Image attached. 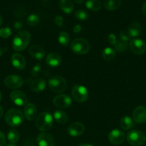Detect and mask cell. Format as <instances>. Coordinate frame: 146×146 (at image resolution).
<instances>
[{
  "label": "cell",
  "instance_id": "1",
  "mask_svg": "<svg viewBox=\"0 0 146 146\" xmlns=\"http://www.w3.org/2000/svg\"><path fill=\"white\" fill-rule=\"evenodd\" d=\"M30 41V34L27 31H20L14 36L12 47L15 51H21L25 49Z\"/></svg>",
  "mask_w": 146,
  "mask_h": 146
},
{
  "label": "cell",
  "instance_id": "2",
  "mask_svg": "<svg viewBox=\"0 0 146 146\" xmlns=\"http://www.w3.org/2000/svg\"><path fill=\"white\" fill-rule=\"evenodd\" d=\"M24 121L23 113L17 108H11L5 114V121L9 125L17 127L21 125Z\"/></svg>",
  "mask_w": 146,
  "mask_h": 146
},
{
  "label": "cell",
  "instance_id": "3",
  "mask_svg": "<svg viewBox=\"0 0 146 146\" xmlns=\"http://www.w3.org/2000/svg\"><path fill=\"white\" fill-rule=\"evenodd\" d=\"M53 124V118L50 113L43 112L37 116L35 125L37 129L40 131H47L52 128Z\"/></svg>",
  "mask_w": 146,
  "mask_h": 146
},
{
  "label": "cell",
  "instance_id": "4",
  "mask_svg": "<svg viewBox=\"0 0 146 146\" xmlns=\"http://www.w3.org/2000/svg\"><path fill=\"white\" fill-rule=\"evenodd\" d=\"M48 85L50 90L56 94H60L64 91L67 88V81L61 76H54L50 78Z\"/></svg>",
  "mask_w": 146,
  "mask_h": 146
},
{
  "label": "cell",
  "instance_id": "5",
  "mask_svg": "<svg viewBox=\"0 0 146 146\" xmlns=\"http://www.w3.org/2000/svg\"><path fill=\"white\" fill-rule=\"evenodd\" d=\"M127 140L129 144L133 146H140L145 143L146 135L138 130L130 131L127 135Z\"/></svg>",
  "mask_w": 146,
  "mask_h": 146
},
{
  "label": "cell",
  "instance_id": "6",
  "mask_svg": "<svg viewBox=\"0 0 146 146\" xmlns=\"http://www.w3.org/2000/svg\"><path fill=\"white\" fill-rule=\"evenodd\" d=\"M71 49L73 52L77 54H87L90 48V45L88 41L84 38H75L71 43Z\"/></svg>",
  "mask_w": 146,
  "mask_h": 146
},
{
  "label": "cell",
  "instance_id": "7",
  "mask_svg": "<svg viewBox=\"0 0 146 146\" xmlns=\"http://www.w3.org/2000/svg\"><path fill=\"white\" fill-rule=\"evenodd\" d=\"M72 96L73 99L78 103H83L88 98V91L82 85H75L72 89Z\"/></svg>",
  "mask_w": 146,
  "mask_h": 146
},
{
  "label": "cell",
  "instance_id": "8",
  "mask_svg": "<svg viewBox=\"0 0 146 146\" xmlns=\"http://www.w3.org/2000/svg\"><path fill=\"white\" fill-rule=\"evenodd\" d=\"M129 47L133 54L142 55L146 51V44L140 38H133L129 43Z\"/></svg>",
  "mask_w": 146,
  "mask_h": 146
},
{
  "label": "cell",
  "instance_id": "9",
  "mask_svg": "<svg viewBox=\"0 0 146 146\" xmlns=\"http://www.w3.org/2000/svg\"><path fill=\"white\" fill-rule=\"evenodd\" d=\"M72 103V98L68 95L65 94L57 96L53 99V104H54V106L62 109L68 108L69 107L71 106Z\"/></svg>",
  "mask_w": 146,
  "mask_h": 146
},
{
  "label": "cell",
  "instance_id": "10",
  "mask_svg": "<svg viewBox=\"0 0 146 146\" xmlns=\"http://www.w3.org/2000/svg\"><path fill=\"white\" fill-rule=\"evenodd\" d=\"M4 84L8 88L11 89H17L20 88L24 84V81L21 77L17 75H10L4 79Z\"/></svg>",
  "mask_w": 146,
  "mask_h": 146
},
{
  "label": "cell",
  "instance_id": "11",
  "mask_svg": "<svg viewBox=\"0 0 146 146\" xmlns=\"http://www.w3.org/2000/svg\"><path fill=\"white\" fill-rule=\"evenodd\" d=\"M10 98L12 102L18 106L27 105L28 102V98L26 94L18 90L13 91L10 94Z\"/></svg>",
  "mask_w": 146,
  "mask_h": 146
},
{
  "label": "cell",
  "instance_id": "12",
  "mask_svg": "<svg viewBox=\"0 0 146 146\" xmlns=\"http://www.w3.org/2000/svg\"><path fill=\"white\" fill-rule=\"evenodd\" d=\"M108 139L113 145H120L124 142L125 139V133L118 129H114L109 133Z\"/></svg>",
  "mask_w": 146,
  "mask_h": 146
},
{
  "label": "cell",
  "instance_id": "13",
  "mask_svg": "<svg viewBox=\"0 0 146 146\" xmlns=\"http://www.w3.org/2000/svg\"><path fill=\"white\" fill-rule=\"evenodd\" d=\"M39 146H55V141L52 135L47 133H42L37 137Z\"/></svg>",
  "mask_w": 146,
  "mask_h": 146
},
{
  "label": "cell",
  "instance_id": "14",
  "mask_svg": "<svg viewBox=\"0 0 146 146\" xmlns=\"http://www.w3.org/2000/svg\"><path fill=\"white\" fill-rule=\"evenodd\" d=\"M85 131V127L81 123H74L67 128V133L72 137H77L81 135Z\"/></svg>",
  "mask_w": 146,
  "mask_h": 146
},
{
  "label": "cell",
  "instance_id": "15",
  "mask_svg": "<svg viewBox=\"0 0 146 146\" xmlns=\"http://www.w3.org/2000/svg\"><path fill=\"white\" fill-rule=\"evenodd\" d=\"M28 83L31 91L34 92H42L46 88V81L43 78H37L34 80L29 78Z\"/></svg>",
  "mask_w": 146,
  "mask_h": 146
},
{
  "label": "cell",
  "instance_id": "16",
  "mask_svg": "<svg viewBox=\"0 0 146 146\" xmlns=\"http://www.w3.org/2000/svg\"><path fill=\"white\" fill-rule=\"evenodd\" d=\"M134 121L137 123H143L146 121V108L144 106H137L133 113Z\"/></svg>",
  "mask_w": 146,
  "mask_h": 146
},
{
  "label": "cell",
  "instance_id": "17",
  "mask_svg": "<svg viewBox=\"0 0 146 146\" xmlns=\"http://www.w3.org/2000/svg\"><path fill=\"white\" fill-rule=\"evenodd\" d=\"M62 60L61 56L59 55L57 53L53 52L50 53L48 54L46 58V62H47V65L52 68H56V67L60 66L62 64Z\"/></svg>",
  "mask_w": 146,
  "mask_h": 146
},
{
  "label": "cell",
  "instance_id": "18",
  "mask_svg": "<svg viewBox=\"0 0 146 146\" xmlns=\"http://www.w3.org/2000/svg\"><path fill=\"white\" fill-rule=\"evenodd\" d=\"M11 60L13 66L17 68V69L22 70L25 67V59H24L23 56L21 55V54H18V53H15V54H14L11 56Z\"/></svg>",
  "mask_w": 146,
  "mask_h": 146
},
{
  "label": "cell",
  "instance_id": "19",
  "mask_svg": "<svg viewBox=\"0 0 146 146\" xmlns=\"http://www.w3.org/2000/svg\"><path fill=\"white\" fill-rule=\"evenodd\" d=\"M29 54L33 58H36L37 60H41L45 56V51L44 48L40 45H35L31 46L29 48Z\"/></svg>",
  "mask_w": 146,
  "mask_h": 146
},
{
  "label": "cell",
  "instance_id": "20",
  "mask_svg": "<svg viewBox=\"0 0 146 146\" xmlns=\"http://www.w3.org/2000/svg\"><path fill=\"white\" fill-rule=\"evenodd\" d=\"M24 117L28 121H32L36 118L37 109L33 104H27L24 109Z\"/></svg>",
  "mask_w": 146,
  "mask_h": 146
},
{
  "label": "cell",
  "instance_id": "21",
  "mask_svg": "<svg viewBox=\"0 0 146 146\" xmlns=\"http://www.w3.org/2000/svg\"><path fill=\"white\" fill-rule=\"evenodd\" d=\"M121 0H103V5L109 11H115L121 6Z\"/></svg>",
  "mask_w": 146,
  "mask_h": 146
},
{
  "label": "cell",
  "instance_id": "22",
  "mask_svg": "<svg viewBox=\"0 0 146 146\" xmlns=\"http://www.w3.org/2000/svg\"><path fill=\"white\" fill-rule=\"evenodd\" d=\"M59 6L60 9L66 14H70L74 9V4L71 0H60Z\"/></svg>",
  "mask_w": 146,
  "mask_h": 146
},
{
  "label": "cell",
  "instance_id": "23",
  "mask_svg": "<svg viewBox=\"0 0 146 146\" xmlns=\"http://www.w3.org/2000/svg\"><path fill=\"white\" fill-rule=\"evenodd\" d=\"M142 31V27L139 23L137 22H133L130 24L128 27V31L130 36L131 37H136L138 36L140 34Z\"/></svg>",
  "mask_w": 146,
  "mask_h": 146
},
{
  "label": "cell",
  "instance_id": "24",
  "mask_svg": "<svg viewBox=\"0 0 146 146\" xmlns=\"http://www.w3.org/2000/svg\"><path fill=\"white\" fill-rule=\"evenodd\" d=\"M54 118L60 124H64L68 121V115L62 111H54Z\"/></svg>",
  "mask_w": 146,
  "mask_h": 146
},
{
  "label": "cell",
  "instance_id": "25",
  "mask_svg": "<svg viewBox=\"0 0 146 146\" xmlns=\"http://www.w3.org/2000/svg\"><path fill=\"white\" fill-rule=\"evenodd\" d=\"M133 125H134V123H133V119L127 115L123 116L120 120V126L125 131L130 129L133 126Z\"/></svg>",
  "mask_w": 146,
  "mask_h": 146
},
{
  "label": "cell",
  "instance_id": "26",
  "mask_svg": "<svg viewBox=\"0 0 146 146\" xmlns=\"http://www.w3.org/2000/svg\"><path fill=\"white\" fill-rule=\"evenodd\" d=\"M86 7L92 11H97L101 9L102 4L100 0H87L86 1Z\"/></svg>",
  "mask_w": 146,
  "mask_h": 146
},
{
  "label": "cell",
  "instance_id": "27",
  "mask_svg": "<svg viewBox=\"0 0 146 146\" xmlns=\"http://www.w3.org/2000/svg\"><path fill=\"white\" fill-rule=\"evenodd\" d=\"M102 56L105 61H111L115 57V51L110 47H107L102 51Z\"/></svg>",
  "mask_w": 146,
  "mask_h": 146
},
{
  "label": "cell",
  "instance_id": "28",
  "mask_svg": "<svg viewBox=\"0 0 146 146\" xmlns=\"http://www.w3.org/2000/svg\"><path fill=\"white\" fill-rule=\"evenodd\" d=\"M7 138H8V141L10 143L15 144L19 140V132L17 130L12 128V129L9 131Z\"/></svg>",
  "mask_w": 146,
  "mask_h": 146
},
{
  "label": "cell",
  "instance_id": "29",
  "mask_svg": "<svg viewBox=\"0 0 146 146\" xmlns=\"http://www.w3.org/2000/svg\"><path fill=\"white\" fill-rule=\"evenodd\" d=\"M58 40L60 44L62 46H67L70 42V36L65 31H62L60 33L58 36Z\"/></svg>",
  "mask_w": 146,
  "mask_h": 146
},
{
  "label": "cell",
  "instance_id": "30",
  "mask_svg": "<svg viewBox=\"0 0 146 146\" xmlns=\"http://www.w3.org/2000/svg\"><path fill=\"white\" fill-rule=\"evenodd\" d=\"M129 46V44L127 43L123 42L120 40V41H117L116 42V44L114 45L115 50L117 52H123V51H125L127 49Z\"/></svg>",
  "mask_w": 146,
  "mask_h": 146
},
{
  "label": "cell",
  "instance_id": "31",
  "mask_svg": "<svg viewBox=\"0 0 146 146\" xmlns=\"http://www.w3.org/2000/svg\"><path fill=\"white\" fill-rule=\"evenodd\" d=\"M27 22L31 27H34V26L37 25L40 22V18L37 14H30L27 19Z\"/></svg>",
  "mask_w": 146,
  "mask_h": 146
},
{
  "label": "cell",
  "instance_id": "32",
  "mask_svg": "<svg viewBox=\"0 0 146 146\" xmlns=\"http://www.w3.org/2000/svg\"><path fill=\"white\" fill-rule=\"evenodd\" d=\"M74 17L80 21H85L88 19V14L84 10H77L74 13Z\"/></svg>",
  "mask_w": 146,
  "mask_h": 146
},
{
  "label": "cell",
  "instance_id": "33",
  "mask_svg": "<svg viewBox=\"0 0 146 146\" xmlns=\"http://www.w3.org/2000/svg\"><path fill=\"white\" fill-rule=\"evenodd\" d=\"M130 38H131V36H130V34L127 31L123 30L120 32V39L123 42L128 44V41H130Z\"/></svg>",
  "mask_w": 146,
  "mask_h": 146
},
{
  "label": "cell",
  "instance_id": "34",
  "mask_svg": "<svg viewBox=\"0 0 146 146\" xmlns=\"http://www.w3.org/2000/svg\"><path fill=\"white\" fill-rule=\"evenodd\" d=\"M11 34V30L9 27L0 29V37L4 38H7L9 37Z\"/></svg>",
  "mask_w": 146,
  "mask_h": 146
},
{
  "label": "cell",
  "instance_id": "35",
  "mask_svg": "<svg viewBox=\"0 0 146 146\" xmlns=\"http://www.w3.org/2000/svg\"><path fill=\"white\" fill-rule=\"evenodd\" d=\"M41 64H37V65L34 66V67L32 68V69L31 70V72H30V74H31V76L33 77H37L38 76L39 74H40V71H41Z\"/></svg>",
  "mask_w": 146,
  "mask_h": 146
},
{
  "label": "cell",
  "instance_id": "36",
  "mask_svg": "<svg viewBox=\"0 0 146 146\" xmlns=\"http://www.w3.org/2000/svg\"><path fill=\"white\" fill-rule=\"evenodd\" d=\"M108 41L111 45L114 46L117 41L116 36L114 34H110L108 36Z\"/></svg>",
  "mask_w": 146,
  "mask_h": 146
},
{
  "label": "cell",
  "instance_id": "37",
  "mask_svg": "<svg viewBox=\"0 0 146 146\" xmlns=\"http://www.w3.org/2000/svg\"><path fill=\"white\" fill-rule=\"evenodd\" d=\"M63 21H64V20H63V18L61 16H57V17H55V19H54V22H55V24H57V25H58L59 27H62V26Z\"/></svg>",
  "mask_w": 146,
  "mask_h": 146
},
{
  "label": "cell",
  "instance_id": "38",
  "mask_svg": "<svg viewBox=\"0 0 146 146\" xmlns=\"http://www.w3.org/2000/svg\"><path fill=\"white\" fill-rule=\"evenodd\" d=\"M6 143V137L2 132L0 131V146H4Z\"/></svg>",
  "mask_w": 146,
  "mask_h": 146
},
{
  "label": "cell",
  "instance_id": "39",
  "mask_svg": "<svg viewBox=\"0 0 146 146\" xmlns=\"http://www.w3.org/2000/svg\"><path fill=\"white\" fill-rule=\"evenodd\" d=\"M81 30H82V27L80 25V24H77V25H75L74 27H73V31H74V33H76V34L80 32Z\"/></svg>",
  "mask_w": 146,
  "mask_h": 146
},
{
  "label": "cell",
  "instance_id": "40",
  "mask_svg": "<svg viewBox=\"0 0 146 146\" xmlns=\"http://www.w3.org/2000/svg\"><path fill=\"white\" fill-rule=\"evenodd\" d=\"M21 27H22V24L20 22H16L15 24H14V27H15V29H19L21 28Z\"/></svg>",
  "mask_w": 146,
  "mask_h": 146
},
{
  "label": "cell",
  "instance_id": "41",
  "mask_svg": "<svg viewBox=\"0 0 146 146\" xmlns=\"http://www.w3.org/2000/svg\"><path fill=\"white\" fill-rule=\"evenodd\" d=\"M143 12L144 14V15L146 17V1L144 3L143 6Z\"/></svg>",
  "mask_w": 146,
  "mask_h": 146
},
{
  "label": "cell",
  "instance_id": "42",
  "mask_svg": "<svg viewBox=\"0 0 146 146\" xmlns=\"http://www.w3.org/2000/svg\"><path fill=\"white\" fill-rule=\"evenodd\" d=\"M74 2L77 3V4H82L83 2L84 1V0H73Z\"/></svg>",
  "mask_w": 146,
  "mask_h": 146
},
{
  "label": "cell",
  "instance_id": "43",
  "mask_svg": "<svg viewBox=\"0 0 146 146\" xmlns=\"http://www.w3.org/2000/svg\"><path fill=\"white\" fill-rule=\"evenodd\" d=\"M2 115H3V108H2V107L0 106V119L1 118Z\"/></svg>",
  "mask_w": 146,
  "mask_h": 146
},
{
  "label": "cell",
  "instance_id": "44",
  "mask_svg": "<svg viewBox=\"0 0 146 146\" xmlns=\"http://www.w3.org/2000/svg\"><path fill=\"white\" fill-rule=\"evenodd\" d=\"M78 146H93V145H90V144H81V145H79Z\"/></svg>",
  "mask_w": 146,
  "mask_h": 146
},
{
  "label": "cell",
  "instance_id": "45",
  "mask_svg": "<svg viewBox=\"0 0 146 146\" xmlns=\"http://www.w3.org/2000/svg\"><path fill=\"white\" fill-rule=\"evenodd\" d=\"M3 22V19H2V17H1V15H0V25H1V24H2Z\"/></svg>",
  "mask_w": 146,
  "mask_h": 146
},
{
  "label": "cell",
  "instance_id": "46",
  "mask_svg": "<svg viewBox=\"0 0 146 146\" xmlns=\"http://www.w3.org/2000/svg\"><path fill=\"white\" fill-rule=\"evenodd\" d=\"M2 54H3V50H2V48H1V47H0V56H1L2 55Z\"/></svg>",
  "mask_w": 146,
  "mask_h": 146
},
{
  "label": "cell",
  "instance_id": "47",
  "mask_svg": "<svg viewBox=\"0 0 146 146\" xmlns=\"http://www.w3.org/2000/svg\"><path fill=\"white\" fill-rule=\"evenodd\" d=\"M4 146H16V145H14V144L9 143V144H7V145H5Z\"/></svg>",
  "mask_w": 146,
  "mask_h": 146
},
{
  "label": "cell",
  "instance_id": "48",
  "mask_svg": "<svg viewBox=\"0 0 146 146\" xmlns=\"http://www.w3.org/2000/svg\"><path fill=\"white\" fill-rule=\"evenodd\" d=\"M1 99H2V94H1V91H0V102L1 101Z\"/></svg>",
  "mask_w": 146,
  "mask_h": 146
},
{
  "label": "cell",
  "instance_id": "49",
  "mask_svg": "<svg viewBox=\"0 0 146 146\" xmlns=\"http://www.w3.org/2000/svg\"><path fill=\"white\" fill-rule=\"evenodd\" d=\"M32 146H34V145H32Z\"/></svg>",
  "mask_w": 146,
  "mask_h": 146
}]
</instances>
